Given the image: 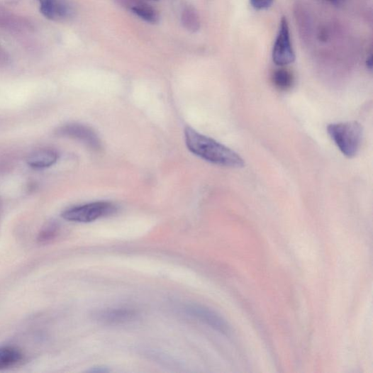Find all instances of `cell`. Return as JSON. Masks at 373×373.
<instances>
[{"label": "cell", "instance_id": "6da1fadb", "mask_svg": "<svg viewBox=\"0 0 373 373\" xmlns=\"http://www.w3.org/2000/svg\"><path fill=\"white\" fill-rule=\"evenodd\" d=\"M184 139L189 150L208 162L230 168H243L245 165L244 159L237 152L191 127L185 128Z\"/></svg>", "mask_w": 373, "mask_h": 373}, {"label": "cell", "instance_id": "7a4b0ae2", "mask_svg": "<svg viewBox=\"0 0 373 373\" xmlns=\"http://www.w3.org/2000/svg\"><path fill=\"white\" fill-rule=\"evenodd\" d=\"M328 135L340 152L350 158L355 157L360 150L363 130L356 121L330 124Z\"/></svg>", "mask_w": 373, "mask_h": 373}, {"label": "cell", "instance_id": "3957f363", "mask_svg": "<svg viewBox=\"0 0 373 373\" xmlns=\"http://www.w3.org/2000/svg\"><path fill=\"white\" fill-rule=\"evenodd\" d=\"M116 211L115 204L99 201L69 208L62 213V217L69 222L88 223L113 215Z\"/></svg>", "mask_w": 373, "mask_h": 373}, {"label": "cell", "instance_id": "277c9868", "mask_svg": "<svg viewBox=\"0 0 373 373\" xmlns=\"http://www.w3.org/2000/svg\"><path fill=\"white\" fill-rule=\"evenodd\" d=\"M272 59L278 66H286L295 62L296 53L291 43L287 19L282 17L279 33L272 51Z\"/></svg>", "mask_w": 373, "mask_h": 373}, {"label": "cell", "instance_id": "5b68a950", "mask_svg": "<svg viewBox=\"0 0 373 373\" xmlns=\"http://www.w3.org/2000/svg\"><path fill=\"white\" fill-rule=\"evenodd\" d=\"M184 310L186 314L218 332L228 333L229 331L227 323L215 311L198 304L189 305Z\"/></svg>", "mask_w": 373, "mask_h": 373}, {"label": "cell", "instance_id": "8992f818", "mask_svg": "<svg viewBox=\"0 0 373 373\" xmlns=\"http://www.w3.org/2000/svg\"><path fill=\"white\" fill-rule=\"evenodd\" d=\"M59 133L62 136L82 142L94 151L101 149L99 137L95 131L89 126L78 123L68 124L62 127Z\"/></svg>", "mask_w": 373, "mask_h": 373}, {"label": "cell", "instance_id": "52a82bcc", "mask_svg": "<svg viewBox=\"0 0 373 373\" xmlns=\"http://www.w3.org/2000/svg\"><path fill=\"white\" fill-rule=\"evenodd\" d=\"M138 317L135 310L127 308H106L94 313L95 321L104 325H118L135 321Z\"/></svg>", "mask_w": 373, "mask_h": 373}, {"label": "cell", "instance_id": "ba28073f", "mask_svg": "<svg viewBox=\"0 0 373 373\" xmlns=\"http://www.w3.org/2000/svg\"><path fill=\"white\" fill-rule=\"evenodd\" d=\"M43 15L52 21H63L74 13V8L69 0H38Z\"/></svg>", "mask_w": 373, "mask_h": 373}, {"label": "cell", "instance_id": "9c48e42d", "mask_svg": "<svg viewBox=\"0 0 373 373\" xmlns=\"http://www.w3.org/2000/svg\"><path fill=\"white\" fill-rule=\"evenodd\" d=\"M118 4L137 16L150 23L159 21L157 12L144 0H117Z\"/></svg>", "mask_w": 373, "mask_h": 373}, {"label": "cell", "instance_id": "30bf717a", "mask_svg": "<svg viewBox=\"0 0 373 373\" xmlns=\"http://www.w3.org/2000/svg\"><path fill=\"white\" fill-rule=\"evenodd\" d=\"M58 154L50 149H42L31 154L28 162L30 167L35 169H43L55 165L58 160Z\"/></svg>", "mask_w": 373, "mask_h": 373}, {"label": "cell", "instance_id": "8fae6325", "mask_svg": "<svg viewBox=\"0 0 373 373\" xmlns=\"http://www.w3.org/2000/svg\"><path fill=\"white\" fill-rule=\"evenodd\" d=\"M24 359L23 352L13 346L0 347V370L8 369L20 364Z\"/></svg>", "mask_w": 373, "mask_h": 373}, {"label": "cell", "instance_id": "7c38bea8", "mask_svg": "<svg viewBox=\"0 0 373 373\" xmlns=\"http://www.w3.org/2000/svg\"><path fill=\"white\" fill-rule=\"evenodd\" d=\"M181 21L184 28L196 33L201 28V19L197 10L191 6L184 7L181 13Z\"/></svg>", "mask_w": 373, "mask_h": 373}, {"label": "cell", "instance_id": "4fadbf2b", "mask_svg": "<svg viewBox=\"0 0 373 373\" xmlns=\"http://www.w3.org/2000/svg\"><path fill=\"white\" fill-rule=\"evenodd\" d=\"M272 81L279 90L288 91L294 84L295 78L288 69H279L274 72Z\"/></svg>", "mask_w": 373, "mask_h": 373}, {"label": "cell", "instance_id": "5bb4252c", "mask_svg": "<svg viewBox=\"0 0 373 373\" xmlns=\"http://www.w3.org/2000/svg\"><path fill=\"white\" fill-rule=\"evenodd\" d=\"M58 235V227L51 224L44 228L38 236V241L42 244L48 243L55 239Z\"/></svg>", "mask_w": 373, "mask_h": 373}, {"label": "cell", "instance_id": "9a60e30c", "mask_svg": "<svg viewBox=\"0 0 373 373\" xmlns=\"http://www.w3.org/2000/svg\"><path fill=\"white\" fill-rule=\"evenodd\" d=\"M274 0H250V4L257 11L267 10L272 7Z\"/></svg>", "mask_w": 373, "mask_h": 373}, {"label": "cell", "instance_id": "2e32d148", "mask_svg": "<svg viewBox=\"0 0 373 373\" xmlns=\"http://www.w3.org/2000/svg\"><path fill=\"white\" fill-rule=\"evenodd\" d=\"M108 371L109 370L108 369H106L105 367H94L93 369L89 370V372H106Z\"/></svg>", "mask_w": 373, "mask_h": 373}, {"label": "cell", "instance_id": "e0dca14e", "mask_svg": "<svg viewBox=\"0 0 373 373\" xmlns=\"http://www.w3.org/2000/svg\"><path fill=\"white\" fill-rule=\"evenodd\" d=\"M367 65L369 69H372V56H370L367 61Z\"/></svg>", "mask_w": 373, "mask_h": 373}, {"label": "cell", "instance_id": "ac0fdd59", "mask_svg": "<svg viewBox=\"0 0 373 373\" xmlns=\"http://www.w3.org/2000/svg\"><path fill=\"white\" fill-rule=\"evenodd\" d=\"M330 1L338 2V1H340V0H330Z\"/></svg>", "mask_w": 373, "mask_h": 373}]
</instances>
